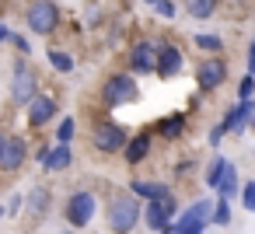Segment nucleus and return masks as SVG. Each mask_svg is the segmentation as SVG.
Segmentation results:
<instances>
[{"label":"nucleus","instance_id":"nucleus-1","mask_svg":"<svg viewBox=\"0 0 255 234\" xmlns=\"http://www.w3.org/2000/svg\"><path fill=\"white\" fill-rule=\"evenodd\" d=\"M105 227L109 234H133L140 224H143V203L129 192V189H119L105 199Z\"/></svg>","mask_w":255,"mask_h":234},{"label":"nucleus","instance_id":"nucleus-2","mask_svg":"<svg viewBox=\"0 0 255 234\" xmlns=\"http://www.w3.org/2000/svg\"><path fill=\"white\" fill-rule=\"evenodd\" d=\"M98 210H102V203H98V196H95V189H74L70 196H67V203H63V224L70 227V231H88L91 227V220L98 217Z\"/></svg>","mask_w":255,"mask_h":234},{"label":"nucleus","instance_id":"nucleus-3","mask_svg":"<svg viewBox=\"0 0 255 234\" xmlns=\"http://www.w3.org/2000/svg\"><path fill=\"white\" fill-rule=\"evenodd\" d=\"M39 74L35 67L28 63V56H18L14 67H11V84H7V95H11V105L14 109H28L35 98H39Z\"/></svg>","mask_w":255,"mask_h":234},{"label":"nucleus","instance_id":"nucleus-4","mask_svg":"<svg viewBox=\"0 0 255 234\" xmlns=\"http://www.w3.org/2000/svg\"><path fill=\"white\" fill-rule=\"evenodd\" d=\"M129 136L133 133L126 129V122H119V119H98L91 126V150L98 157H116V154L126 150Z\"/></svg>","mask_w":255,"mask_h":234},{"label":"nucleus","instance_id":"nucleus-5","mask_svg":"<svg viewBox=\"0 0 255 234\" xmlns=\"http://www.w3.org/2000/svg\"><path fill=\"white\" fill-rule=\"evenodd\" d=\"M136 102H140V77H133V74H109L102 81V105L109 112L136 105Z\"/></svg>","mask_w":255,"mask_h":234},{"label":"nucleus","instance_id":"nucleus-6","mask_svg":"<svg viewBox=\"0 0 255 234\" xmlns=\"http://www.w3.org/2000/svg\"><path fill=\"white\" fill-rule=\"evenodd\" d=\"M63 14H60V4L56 0H28V7H25V25L28 32L35 35H53L60 28Z\"/></svg>","mask_w":255,"mask_h":234},{"label":"nucleus","instance_id":"nucleus-7","mask_svg":"<svg viewBox=\"0 0 255 234\" xmlns=\"http://www.w3.org/2000/svg\"><path fill=\"white\" fill-rule=\"evenodd\" d=\"M25 122H28V129H35V133L56 126V122H60V98L49 95V91H39V98L25 109Z\"/></svg>","mask_w":255,"mask_h":234},{"label":"nucleus","instance_id":"nucleus-8","mask_svg":"<svg viewBox=\"0 0 255 234\" xmlns=\"http://www.w3.org/2000/svg\"><path fill=\"white\" fill-rule=\"evenodd\" d=\"M32 161V143L25 133H7L4 154H0V175H18Z\"/></svg>","mask_w":255,"mask_h":234},{"label":"nucleus","instance_id":"nucleus-9","mask_svg":"<svg viewBox=\"0 0 255 234\" xmlns=\"http://www.w3.org/2000/svg\"><path fill=\"white\" fill-rule=\"evenodd\" d=\"M192 77H196V91H199V95H213V91H220L224 81H227V60H224V56H206V60L192 70Z\"/></svg>","mask_w":255,"mask_h":234},{"label":"nucleus","instance_id":"nucleus-10","mask_svg":"<svg viewBox=\"0 0 255 234\" xmlns=\"http://www.w3.org/2000/svg\"><path fill=\"white\" fill-rule=\"evenodd\" d=\"M157 39H136L129 46V70L133 77H147V74H157Z\"/></svg>","mask_w":255,"mask_h":234},{"label":"nucleus","instance_id":"nucleus-11","mask_svg":"<svg viewBox=\"0 0 255 234\" xmlns=\"http://www.w3.org/2000/svg\"><path fill=\"white\" fill-rule=\"evenodd\" d=\"M49 213H53V189L46 182H35L32 189H25V217L46 220Z\"/></svg>","mask_w":255,"mask_h":234},{"label":"nucleus","instance_id":"nucleus-12","mask_svg":"<svg viewBox=\"0 0 255 234\" xmlns=\"http://www.w3.org/2000/svg\"><path fill=\"white\" fill-rule=\"evenodd\" d=\"M126 189H129L140 203H157V199H164V196L175 192L168 182H161V178H143V175H133V178L126 182Z\"/></svg>","mask_w":255,"mask_h":234},{"label":"nucleus","instance_id":"nucleus-13","mask_svg":"<svg viewBox=\"0 0 255 234\" xmlns=\"http://www.w3.org/2000/svg\"><path fill=\"white\" fill-rule=\"evenodd\" d=\"M182 67H185L182 49H178L175 42H161V46H157V74H154V77H161V81H175V77L182 74Z\"/></svg>","mask_w":255,"mask_h":234},{"label":"nucleus","instance_id":"nucleus-14","mask_svg":"<svg viewBox=\"0 0 255 234\" xmlns=\"http://www.w3.org/2000/svg\"><path fill=\"white\" fill-rule=\"evenodd\" d=\"M150 154H154V133H150V129H140V133L129 136V143H126V150H123V161H126L129 168H140V164L150 161Z\"/></svg>","mask_w":255,"mask_h":234},{"label":"nucleus","instance_id":"nucleus-15","mask_svg":"<svg viewBox=\"0 0 255 234\" xmlns=\"http://www.w3.org/2000/svg\"><path fill=\"white\" fill-rule=\"evenodd\" d=\"M185 129H189V116L185 112H168V116H161L157 122H154V136H161L164 143H175V140H182L185 136Z\"/></svg>","mask_w":255,"mask_h":234},{"label":"nucleus","instance_id":"nucleus-16","mask_svg":"<svg viewBox=\"0 0 255 234\" xmlns=\"http://www.w3.org/2000/svg\"><path fill=\"white\" fill-rule=\"evenodd\" d=\"M74 161H77V154H74V143H53V150H49V161H46V175H60V171H70L74 168Z\"/></svg>","mask_w":255,"mask_h":234},{"label":"nucleus","instance_id":"nucleus-17","mask_svg":"<svg viewBox=\"0 0 255 234\" xmlns=\"http://www.w3.org/2000/svg\"><path fill=\"white\" fill-rule=\"evenodd\" d=\"M175 220L168 217V210H164V199H157V203H143V227L147 231H154V234H161L164 227H171Z\"/></svg>","mask_w":255,"mask_h":234},{"label":"nucleus","instance_id":"nucleus-18","mask_svg":"<svg viewBox=\"0 0 255 234\" xmlns=\"http://www.w3.org/2000/svg\"><path fill=\"white\" fill-rule=\"evenodd\" d=\"M224 119H227V126H231V136H241V133L248 129V122H252V102H234V105L224 112Z\"/></svg>","mask_w":255,"mask_h":234},{"label":"nucleus","instance_id":"nucleus-19","mask_svg":"<svg viewBox=\"0 0 255 234\" xmlns=\"http://www.w3.org/2000/svg\"><path fill=\"white\" fill-rule=\"evenodd\" d=\"M241 175H238V164L234 161H227V168H224V175H220V182H217V189H213V196H224V199H234V196H241Z\"/></svg>","mask_w":255,"mask_h":234},{"label":"nucleus","instance_id":"nucleus-20","mask_svg":"<svg viewBox=\"0 0 255 234\" xmlns=\"http://www.w3.org/2000/svg\"><path fill=\"white\" fill-rule=\"evenodd\" d=\"M192 46L199 49V53H206V56H220L224 53V35H217V32H199V35H192Z\"/></svg>","mask_w":255,"mask_h":234},{"label":"nucleus","instance_id":"nucleus-21","mask_svg":"<svg viewBox=\"0 0 255 234\" xmlns=\"http://www.w3.org/2000/svg\"><path fill=\"white\" fill-rule=\"evenodd\" d=\"M217 7H220V0H185V14H189V18H196V21L213 18V14H217Z\"/></svg>","mask_w":255,"mask_h":234},{"label":"nucleus","instance_id":"nucleus-22","mask_svg":"<svg viewBox=\"0 0 255 234\" xmlns=\"http://www.w3.org/2000/svg\"><path fill=\"white\" fill-rule=\"evenodd\" d=\"M74 140H77V119L60 116V122L53 126V143H74Z\"/></svg>","mask_w":255,"mask_h":234},{"label":"nucleus","instance_id":"nucleus-23","mask_svg":"<svg viewBox=\"0 0 255 234\" xmlns=\"http://www.w3.org/2000/svg\"><path fill=\"white\" fill-rule=\"evenodd\" d=\"M227 161H231V157H224V154H213V157H210V164H206V171H203V185H206L210 192L217 189V182H220V175H224Z\"/></svg>","mask_w":255,"mask_h":234},{"label":"nucleus","instance_id":"nucleus-24","mask_svg":"<svg viewBox=\"0 0 255 234\" xmlns=\"http://www.w3.org/2000/svg\"><path fill=\"white\" fill-rule=\"evenodd\" d=\"M46 60H49V67H53L56 74H70V70H74V56H70V53H63V49H53V46H49Z\"/></svg>","mask_w":255,"mask_h":234},{"label":"nucleus","instance_id":"nucleus-25","mask_svg":"<svg viewBox=\"0 0 255 234\" xmlns=\"http://www.w3.org/2000/svg\"><path fill=\"white\" fill-rule=\"evenodd\" d=\"M231 220H234L231 199H224V196H213V224H217V227H227Z\"/></svg>","mask_w":255,"mask_h":234},{"label":"nucleus","instance_id":"nucleus-26","mask_svg":"<svg viewBox=\"0 0 255 234\" xmlns=\"http://www.w3.org/2000/svg\"><path fill=\"white\" fill-rule=\"evenodd\" d=\"M227 136H231V126H227V119L220 116V119H217V122L210 126V133H206V143H210V147L217 150V147H220V143H224Z\"/></svg>","mask_w":255,"mask_h":234},{"label":"nucleus","instance_id":"nucleus-27","mask_svg":"<svg viewBox=\"0 0 255 234\" xmlns=\"http://www.w3.org/2000/svg\"><path fill=\"white\" fill-rule=\"evenodd\" d=\"M210 224L203 220H189V217H175V234H206Z\"/></svg>","mask_w":255,"mask_h":234},{"label":"nucleus","instance_id":"nucleus-28","mask_svg":"<svg viewBox=\"0 0 255 234\" xmlns=\"http://www.w3.org/2000/svg\"><path fill=\"white\" fill-rule=\"evenodd\" d=\"M252 98H255V77L245 74V77L238 81V102H252Z\"/></svg>","mask_w":255,"mask_h":234},{"label":"nucleus","instance_id":"nucleus-29","mask_svg":"<svg viewBox=\"0 0 255 234\" xmlns=\"http://www.w3.org/2000/svg\"><path fill=\"white\" fill-rule=\"evenodd\" d=\"M238 199H241V206H245L248 213H255V178H248V182L241 185V196H238Z\"/></svg>","mask_w":255,"mask_h":234},{"label":"nucleus","instance_id":"nucleus-30","mask_svg":"<svg viewBox=\"0 0 255 234\" xmlns=\"http://www.w3.org/2000/svg\"><path fill=\"white\" fill-rule=\"evenodd\" d=\"M154 14H157V18H164V21H171V18L178 14L175 0H157V4H154Z\"/></svg>","mask_w":255,"mask_h":234},{"label":"nucleus","instance_id":"nucleus-31","mask_svg":"<svg viewBox=\"0 0 255 234\" xmlns=\"http://www.w3.org/2000/svg\"><path fill=\"white\" fill-rule=\"evenodd\" d=\"M4 206H7V217H21L25 213V192H14Z\"/></svg>","mask_w":255,"mask_h":234},{"label":"nucleus","instance_id":"nucleus-32","mask_svg":"<svg viewBox=\"0 0 255 234\" xmlns=\"http://www.w3.org/2000/svg\"><path fill=\"white\" fill-rule=\"evenodd\" d=\"M189 171H196V154H189V157H182V161L175 164V175H178V178L189 175Z\"/></svg>","mask_w":255,"mask_h":234},{"label":"nucleus","instance_id":"nucleus-33","mask_svg":"<svg viewBox=\"0 0 255 234\" xmlns=\"http://www.w3.org/2000/svg\"><path fill=\"white\" fill-rule=\"evenodd\" d=\"M11 46H14L21 56H32V42H28L25 35H11Z\"/></svg>","mask_w":255,"mask_h":234},{"label":"nucleus","instance_id":"nucleus-34","mask_svg":"<svg viewBox=\"0 0 255 234\" xmlns=\"http://www.w3.org/2000/svg\"><path fill=\"white\" fill-rule=\"evenodd\" d=\"M49 150H53V143H42V147H39V150H35V154H32V157H35V164H39V168H46V161H49Z\"/></svg>","mask_w":255,"mask_h":234},{"label":"nucleus","instance_id":"nucleus-35","mask_svg":"<svg viewBox=\"0 0 255 234\" xmlns=\"http://www.w3.org/2000/svg\"><path fill=\"white\" fill-rule=\"evenodd\" d=\"M245 74L255 77V35H252V42H248V70H245Z\"/></svg>","mask_w":255,"mask_h":234},{"label":"nucleus","instance_id":"nucleus-36","mask_svg":"<svg viewBox=\"0 0 255 234\" xmlns=\"http://www.w3.org/2000/svg\"><path fill=\"white\" fill-rule=\"evenodd\" d=\"M4 42H11V32H7V25H4V21H0V46H4Z\"/></svg>","mask_w":255,"mask_h":234},{"label":"nucleus","instance_id":"nucleus-37","mask_svg":"<svg viewBox=\"0 0 255 234\" xmlns=\"http://www.w3.org/2000/svg\"><path fill=\"white\" fill-rule=\"evenodd\" d=\"M4 143H7V129L0 126V154H4Z\"/></svg>","mask_w":255,"mask_h":234},{"label":"nucleus","instance_id":"nucleus-38","mask_svg":"<svg viewBox=\"0 0 255 234\" xmlns=\"http://www.w3.org/2000/svg\"><path fill=\"white\" fill-rule=\"evenodd\" d=\"M7 220V206H0V224H4Z\"/></svg>","mask_w":255,"mask_h":234},{"label":"nucleus","instance_id":"nucleus-39","mask_svg":"<svg viewBox=\"0 0 255 234\" xmlns=\"http://www.w3.org/2000/svg\"><path fill=\"white\" fill-rule=\"evenodd\" d=\"M60 234H77V231H70V227H63V231H60Z\"/></svg>","mask_w":255,"mask_h":234},{"label":"nucleus","instance_id":"nucleus-40","mask_svg":"<svg viewBox=\"0 0 255 234\" xmlns=\"http://www.w3.org/2000/svg\"><path fill=\"white\" fill-rule=\"evenodd\" d=\"M143 4H150V7H154V4H157V0H143Z\"/></svg>","mask_w":255,"mask_h":234},{"label":"nucleus","instance_id":"nucleus-41","mask_svg":"<svg viewBox=\"0 0 255 234\" xmlns=\"http://www.w3.org/2000/svg\"><path fill=\"white\" fill-rule=\"evenodd\" d=\"M234 4H245V0H234Z\"/></svg>","mask_w":255,"mask_h":234}]
</instances>
